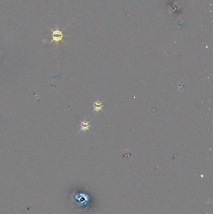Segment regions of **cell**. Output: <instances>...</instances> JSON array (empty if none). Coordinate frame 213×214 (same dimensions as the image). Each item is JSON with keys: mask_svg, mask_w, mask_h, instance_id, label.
<instances>
[{"mask_svg": "<svg viewBox=\"0 0 213 214\" xmlns=\"http://www.w3.org/2000/svg\"><path fill=\"white\" fill-rule=\"evenodd\" d=\"M93 106H94V111L96 112H99L100 111L102 110L103 108V103L100 102L99 100L95 102L93 104Z\"/></svg>", "mask_w": 213, "mask_h": 214, "instance_id": "3957f363", "label": "cell"}, {"mask_svg": "<svg viewBox=\"0 0 213 214\" xmlns=\"http://www.w3.org/2000/svg\"><path fill=\"white\" fill-rule=\"evenodd\" d=\"M91 125L90 124L89 122L86 121V120H83L81 121V124H80V130L79 131L78 133H80L81 131H86L87 130H89L91 128Z\"/></svg>", "mask_w": 213, "mask_h": 214, "instance_id": "7a4b0ae2", "label": "cell"}, {"mask_svg": "<svg viewBox=\"0 0 213 214\" xmlns=\"http://www.w3.org/2000/svg\"><path fill=\"white\" fill-rule=\"evenodd\" d=\"M66 28V27L64 28L63 30H60L59 29L58 25H56V28L55 30H53L51 28H49V29H50V31L52 32V35H51L52 40L51 41L49 44H51L53 42H55L56 44V46L58 47V43L60 42H62L64 43H65V42H64V41L63 39V38L64 37V35L63 33V32Z\"/></svg>", "mask_w": 213, "mask_h": 214, "instance_id": "6da1fadb", "label": "cell"}]
</instances>
